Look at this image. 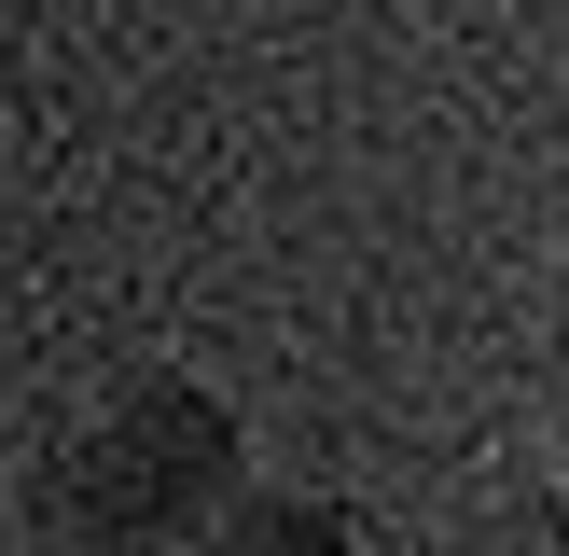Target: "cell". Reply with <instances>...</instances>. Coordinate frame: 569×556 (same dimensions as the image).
Returning <instances> with one entry per match:
<instances>
[{
    "mask_svg": "<svg viewBox=\"0 0 569 556\" xmlns=\"http://www.w3.org/2000/svg\"><path fill=\"white\" fill-rule=\"evenodd\" d=\"M445 556H569V487H515V500H472L445 528Z\"/></svg>",
    "mask_w": 569,
    "mask_h": 556,
    "instance_id": "cell-3",
    "label": "cell"
},
{
    "mask_svg": "<svg viewBox=\"0 0 569 556\" xmlns=\"http://www.w3.org/2000/svg\"><path fill=\"white\" fill-rule=\"evenodd\" d=\"M194 556H361V515L333 487H292V473H250L237 500L209 515Z\"/></svg>",
    "mask_w": 569,
    "mask_h": 556,
    "instance_id": "cell-2",
    "label": "cell"
},
{
    "mask_svg": "<svg viewBox=\"0 0 569 556\" xmlns=\"http://www.w3.org/2000/svg\"><path fill=\"white\" fill-rule=\"evenodd\" d=\"M250 487V417L209 376H111L28 473L42 556H194Z\"/></svg>",
    "mask_w": 569,
    "mask_h": 556,
    "instance_id": "cell-1",
    "label": "cell"
}]
</instances>
